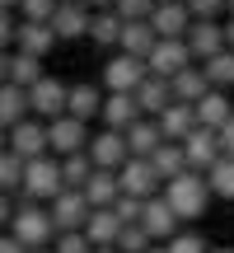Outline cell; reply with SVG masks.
I'll return each instance as SVG.
<instances>
[{"label": "cell", "mask_w": 234, "mask_h": 253, "mask_svg": "<svg viewBox=\"0 0 234 253\" xmlns=\"http://www.w3.org/2000/svg\"><path fill=\"white\" fill-rule=\"evenodd\" d=\"M201 75H206L211 89L230 94V89H234V52H216L211 61H201Z\"/></svg>", "instance_id": "f546056e"}, {"label": "cell", "mask_w": 234, "mask_h": 253, "mask_svg": "<svg viewBox=\"0 0 234 253\" xmlns=\"http://www.w3.org/2000/svg\"><path fill=\"white\" fill-rule=\"evenodd\" d=\"M206 94H211V84H206V75H201V66H188V71H178L169 80V99L173 103H188L192 108V103H201Z\"/></svg>", "instance_id": "44dd1931"}, {"label": "cell", "mask_w": 234, "mask_h": 253, "mask_svg": "<svg viewBox=\"0 0 234 253\" xmlns=\"http://www.w3.org/2000/svg\"><path fill=\"white\" fill-rule=\"evenodd\" d=\"M0 253H28V249H19V239H9V235H0Z\"/></svg>", "instance_id": "c3c4849f"}, {"label": "cell", "mask_w": 234, "mask_h": 253, "mask_svg": "<svg viewBox=\"0 0 234 253\" xmlns=\"http://www.w3.org/2000/svg\"><path fill=\"white\" fill-rule=\"evenodd\" d=\"M145 253H169V249H164V244H150V249H145Z\"/></svg>", "instance_id": "816d5d0a"}, {"label": "cell", "mask_w": 234, "mask_h": 253, "mask_svg": "<svg viewBox=\"0 0 234 253\" xmlns=\"http://www.w3.org/2000/svg\"><path fill=\"white\" fill-rule=\"evenodd\" d=\"M14 47H19L24 56H33V61H42V56L56 47V33H52L47 24H24V19H19V28H14Z\"/></svg>", "instance_id": "ffe728a7"}, {"label": "cell", "mask_w": 234, "mask_h": 253, "mask_svg": "<svg viewBox=\"0 0 234 253\" xmlns=\"http://www.w3.org/2000/svg\"><path fill=\"white\" fill-rule=\"evenodd\" d=\"M42 61H33V56H24V52H9V61H5V84H14V89H33L38 80H42Z\"/></svg>", "instance_id": "d4e9b609"}, {"label": "cell", "mask_w": 234, "mask_h": 253, "mask_svg": "<svg viewBox=\"0 0 234 253\" xmlns=\"http://www.w3.org/2000/svg\"><path fill=\"white\" fill-rule=\"evenodd\" d=\"M5 61H9V52H0V84H5Z\"/></svg>", "instance_id": "681fc988"}, {"label": "cell", "mask_w": 234, "mask_h": 253, "mask_svg": "<svg viewBox=\"0 0 234 253\" xmlns=\"http://www.w3.org/2000/svg\"><path fill=\"white\" fill-rule=\"evenodd\" d=\"M89 38H94L99 47H117V38H122V19H117L113 9L94 14V19H89Z\"/></svg>", "instance_id": "1f68e13d"}, {"label": "cell", "mask_w": 234, "mask_h": 253, "mask_svg": "<svg viewBox=\"0 0 234 253\" xmlns=\"http://www.w3.org/2000/svg\"><path fill=\"white\" fill-rule=\"evenodd\" d=\"M103 108V94L94 89V84H66V118L84 122L89 126V118Z\"/></svg>", "instance_id": "603a6c76"}, {"label": "cell", "mask_w": 234, "mask_h": 253, "mask_svg": "<svg viewBox=\"0 0 234 253\" xmlns=\"http://www.w3.org/2000/svg\"><path fill=\"white\" fill-rule=\"evenodd\" d=\"M117 216L113 211H89V220H84V230L80 235L89 239V249H113V239H117Z\"/></svg>", "instance_id": "83f0119b"}, {"label": "cell", "mask_w": 234, "mask_h": 253, "mask_svg": "<svg viewBox=\"0 0 234 253\" xmlns=\"http://www.w3.org/2000/svg\"><path fill=\"white\" fill-rule=\"evenodd\" d=\"M89 19L94 14L84 5H56V14H52V24H47V28H52L61 42H75V38H89Z\"/></svg>", "instance_id": "e0dca14e"}, {"label": "cell", "mask_w": 234, "mask_h": 253, "mask_svg": "<svg viewBox=\"0 0 234 253\" xmlns=\"http://www.w3.org/2000/svg\"><path fill=\"white\" fill-rule=\"evenodd\" d=\"M19 188H24V160H14V155H0V192H5V197H9V192H19Z\"/></svg>", "instance_id": "e575fe53"}, {"label": "cell", "mask_w": 234, "mask_h": 253, "mask_svg": "<svg viewBox=\"0 0 234 253\" xmlns=\"http://www.w3.org/2000/svg\"><path fill=\"white\" fill-rule=\"evenodd\" d=\"M155 5H159V0H155Z\"/></svg>", "instance_id": "91938a15"}, {"label": "cell", "mask_w": 234, "mask_h": 253, "mask_svg": "<svg viewBox=\"0 0 234 253\" xmlns=\"http://www.w3.org/2000/svg\"><path fill=\"white\" fill-rule=\"evenodd\" d=\"M183 5H188L192 19H206V24H216V19L225 14V0H183Z\"/></svg>", "instance_id": "ab89813d"}, {"label": "cell", "mask_w": 234, "mask_h": 253, "mask_svg": "<svg viewBox=\"0 0 234 253\" xmlns=\"http://www.w3.org/2000/svg\"><path fill=\"white\" fill-rule=\"evenodd\" d=\"M225 14H230V19H234V0H225Z\"/></svg>", "instance_id": "f5cc1de1"}, {"label": "cell", "mask_w": 234, "mask_h": 253, "mask_svg": "<svg viewBox=\"0 0 234 253\" xmlns=\"http://www.w3.org/2000/svg\"><path fill=\"white\" fill-rule=\"evenodd\" d=\"M117 192H122V197H136V202L159 197V178H155L150 160H131V155H126V164L117 169Z\"/></svg>", "instance_id": "ba28073f"}, {"label": "cell", "mask_w": 234, "mask_h": 253, "mask_svg": "<svg viewBox=\"0 0 234 253\" xmlns=\"http://www.w3.org/2000/svg\"><path fill=\"white\" fill-rule=\"evenodd\" d=\"M131 99H136V108H141V118H159V113L173 103V99H169V84H164V80H155V75H145V80L136 84V89H131Z\"/></svg>", "instance_id": "cb8c5ba5"}, {"label": "cell", "mask_w": 234, "mask_h": 253, "mask_svg": "<svg viewBox=\"0 0 234 253\" xmlns=\"http://www.w3.org/2000/svg\"><path fill=\"white\" fill-rule=\"evenodd\" d=\"M47 216H52L56 235H71V230H84V220H89V202H84V192L61 188L52 202H47Z\"/></svg>", "instance_id": "8992f818"}, {"label": "cell", "mask_w": 234, "mask_h": 253, "mask_svg": "<svg viewBox=\"0 0 234 253\" xmlns=\"http://www.w3.org/2000/svg\"><path fill=\"white\" fill-rule=\"evenodd\" d=\"M164 249H169V253H206V239L192 235V230H178V235H173Z\"/></svg>", "instance_id": "f35d334b"}, {"label": "cell", "mask_w": 234, "mask_h": 253, "mask_svg": "<svg viewBox=\"0 0 234 253\" xmlns=\"http://www.w3.org/2000/svg\"><path fill=\"white\" fill-rule=\"evenodd\" d=\"M84 202H89V211H108L122 192H117V173H103V169H94L89 173V183H84Z\"/></svg>", "instance_id": "484cf974"}, {"label": "cell", "mask_w": 234, "mask_h": 253, "mask_svg": "<svg viewBox=\"0 0 234 253\" xmlns=\"http://www.w3.org/2000/svg\"><path fill=\"white\" fill-rule=\"evenodd\" d=\"M155 9V0H113V14L122 19V24H145Z\"/></svg>", "instance_id": "8d00e7d4"}, {"label": "cell", "mask_w": 234, "mask_h": 253, "mask_svg": "<svg viewBox=\"0 0 234 253\" xmlns=\"http://www.w3.org/2000/svg\"><path fill=\"white\" fill-rule=\"evenodd\" d=\"M188 66H192V56H188V47H183V38L155 42L150 56H145V75H155V80H164V84H169L178 71H188Z\"/></svg>", "instance_id": "52a82bcc"}, {"label": "cell", "mask_w": 234, "mask_h": 253, "mask_svg": "<svg viewBox=\"0 0 234 253\" xmlns=\"http://www.w3.org/2000/svg\"><path fill=\"white\" fill-rule=\"evenodd\" d=\"M99 118H103V131H126L131 122H141V108H136L131 94H108L103 108H99Z\"/></svg>", "instance_id": "7402d4cb"}, {"label": "cell", "mask_w": 234, "mask_h": 253, "mask_svg": "<svg viewBox=\"0 0 234 253\" xmlns=\"http://www.w3.org/2000/svg\"><path fill=\"white\" fill-rule=\"evenodd\" d=\"M155 126H159V136H164V141L183 145L192 131H197V118H192V108H188V103H169V108L155 118Z\"/></svg>", "instance_id": "ac0fdd59"}, {"label": "cell", "mask_w": 234, "mask_h": 253, "mask_svg": "<svg viewBox=\"0 0 234 253\" xmlns=\"http://www.w3.org/2000/svg\"><path fill=\"white\" fill-rule=\"evenodd\" d=\"M216 141H220V160H234V118L216 131Z\"/></svg>", "instance_id": "ee69618b"}, {"label": "cell", "mask_w": 234, "mask_h": 253, "mask_svg": "<svg viewBox=\"0 0 234 253\" xmlns=\"http://www.w3.org/2000/svg\"><path fill=\"white\" fill-rule=\"evenodd\" d=\"M192 118H197V126H206V131H220L230 118H234V99L220 89H211L201 103H192Z\"/></svg>", "instance_id": "d6986e66"}, {"label": "cell", "mask_w": 234, "mask_h": 253, "mask_svg": "<svg viewBox=\"0 0 234 253\" xmlns=\"http://www.w3.org/2000/svg\"><path fill=\"white\" fill-rule=\"evenodd\" d=\"M56 5H80V0H56Z\"/></svg>", "instance_id": "11a10c76"}, {"label": "cell", "mask_w": 234, "mask_h": 253, "mask_svg": "<svg viewBox=\"0 0 234 253\" xmlns=\"http://www.w3.org/2000/svg\"><path fill=\"white\" fill-rule=\"evenodd\" d=\"M14 28H19V14L0 9V52H9V42H14Z\"/></svg>", "instance_id": "7bdbcfd3"}, {"label": "cell", "mask_w": 234, "mask_h": 253, "mask_svg": "<svg viewBox=\"0 0 234 253\" xmlns=\"http://www.w3.org/2000/svg\"><path fill=\"white\" fill-rule=\"evenodd\" d=\"M141 80H145V61H131V56H122V52L103 66V84H108V94H131Z\"/></svg>", "instance_id": "9a60e30c"}, {"label": "cell", "mask_w": 234, "mask_h": 253, "mask_svg": "<svg viewBox=\"0 0 234 253\" xmlns=\"http://www.w3.org/2000/svg\"><path fill=\"white\" fill-rule=\"evenodd\" d=\"M61 113H66V84L52 80V75H42V80L28 89V118H47V122H56Z\"/></svg>", "instance_id": "8fae6325"}, {"label": "cell", "mask_w": 234, "mask_h": 253, "mask_svg": "<svg viewBox=\"0 0 234 253\" xmlns=\"http://www.w3.org/2000/svg\"><path fill=\"white\" fill-rule=\"evenodd\" d=\"M150 169H155V178H159V183H169V178H178V173H188V160H183V145L164 141L159 150L150 155Z\"/></svg>", "instance_id": "f1b7e54d"}, {"label": "cell", "mask_w": 234, "mask_h": 253, "mask_svg": "<svg viewBox=\"0 0 234 253\" xmlns=\"http://www.w3.org/2000/svg\"><path fill=\"white\" fill-rule=\"evenodd\" d=\"M211 253H234V249H211Z\"/></svg>", "instance_id": "6f0895ef"}, {"label": "cell", "mask_w": 234, "mask_h": 253, "mask_svg": "<svg viewBox=\"0 0 234 253\" xmlns=\"http://www.w3.org/2000/svg\"><path fill=\"white\" fill-rule=\"evenodd\" d=\"M38 253H52V249H38Z\"/></svg>", "instance_id": "680465c9"}, {"label": "cell", "mask_w": 234, "mask_h": 253, "mask_svg": "<svg viewBox=\"0 0 234 253\" xmlns=\"http://www.w3.org/2000/svg\"><path fill=\"white\" fill-rule=\"evenodd\" d=\"M183 47H188L192 66L211 61L216 52H225V38H220V24H206V19H192L188 33H183Z\"/></svg>", "instance_id": "7c38bea8"}, {"label": "cell", "mask_w": 234, "mask_h": 253, "mask_svg": "<svg viewBox=\"0 0 234 253\" xmlns=\"http://www.w3.org/2000/svg\"><path fill=\"white\" fill-rule=\"evenodd\" d=\"M47 126V155L52 160H66V155H84V145H89V126L75 122V118H56V122H42Z\"/></svg>", "instance_id": "277c9868"}, {"label": "cell", "mask_w": 234, "mask_h": 253, "mask_svg": "<svg viewBox=\"0 0 234 253\" xmlns=\"http://www.w3.org/2000/svg\"><path fill=\"white\" fill-rule=\"evenodd\" d=\"M155 42H159V38L150 33V24H122V38H117L122 56H131V61H145Z\"/></svg>", "instance_id": "4316f807"}, {"label": "cell", "mask_w": 234, "mask_h": 253, "mask_svg": "<svg viewBox=\"0 0 234 253\" xmlns=\"http://www.w3.org/2000/svg\"><path fill=\"white\" fill-rule=\"evenodd\" d=\"M220 38H225V52H234V19H225V24H220Z\"/></svg>", "instance_id": "bcb514c9"}, {"label": "cell", "mask_w": 234, "mask_h": 253, "mask_svg": "<svg viewBox=\"0 0 234 253\" xmlns=\"http://www.w3.org/2000/svg\"><path fill=\"white\" fill-rule=\"evenodd\" d=\"M24 24H52V14H56V0H19V9H14Z\"/></svg>", "instance_id": "d590c367"}, {"label": "cell", "mask_w": 234, "mask_h": 253, "mask_svg": "<svg viewBox=\"0 0 234 253\" xmlns=\"http://www.w3.org/2000/svg\"><path fill=\"white\" fill-rule=\"evenodd\" d=\"M113 249L117 253H145V249H150V239H145L141 225H122V230H117V239H113Z\"/></svg>", "instance_id": "74e56055"}, {"label": "cell", "mask_w": 234, "mask_h": 253, "mask_svg": "<svg viewBox=\"0 0 234 253\" xmlns=\"http://www.w3.org/2000/svg\"><path fill=\"white\" fill-rule=\"evenodd\" d=\"M9 216H14V202H9L5 192H0V235L9 230Z\"/></svg>", "instance_id": "f6af8a7d"}, {"label": "cell", "mask_w": 234, "mask_h": 253, "mask_svg": "<svg viewBox=\"0 0 234 253\" xmlns=\"http://www.w3.org/2000/svg\"><path fill=\"white\" fill-rule=\"evenodd\" d=\"M89 173H94V164L84 160V155H66V160H61V188L80 192L84 183H89Z\"/></svg>", "instance_id": "836d02e7"}, {"label": "cell", "mask_w": 234, "mask_h": 253, "mask_svg": "<svg viewBox=\"0 0 234 253\" xmlns=\"http://www.w3.org/2000/svg\"><path fill=\"white\" fill-rule=\"evenodd\" d=\"M122 141H126V155H131V160H150L164 145V136H159V126H155V118H141V122H131L122 131Z\"/></svg>", "instance_id": "2e32d148"}, {"label": "cell", "mask_w": 234, "mask_h": 253, "mask_svg": "<svg viewBox=\"0 0 234 253\" xmlns=\"http://www.w3.org/2000/svg\"><path fill=\"white\" fill-rule=\"evenodd\" d=\"M28 118V94L24 89H14V84H0V126H14V122H24Z\"/></svg>", "instance_id": "4dcf8cb0"}, {"label": "cell", "mask_w": 234, "mask_h": 253, "mask_svg": "<svg viewBox=\"0 0 234 253\" xmlns=\"http://www.w3.org/2000/svg\"><path fill=\"white\" fill-rule=\"evenodd\" d=\"M183 160H188V173H201V178H206V173H211V164L220 160V141H216V131L197 126V131L183 141Z\"/></svg>", "instance_id": "5bb4252c"}, {"label": "cell", "mask_w": 234, "mask_h": 253, "mask_svg": "<svg viewBox=\"0 0 234 253\" xmlns=\"http://www.w3.org/2000/svg\"><path fill=\"white\" fill-rule=\"evenodd\" d=\"M84 160H89L94 169H103V173H117V169L126 164V141H122V131H99V136H89Z\"/></svg>", "instance_id": "9c48e42d"}, {"label": "cell", "mask_w": 234, "mask_h": 253, "mask_svg": "<svg viewBox=\"0 0 234 253\" xmlns=\"http://www.w3.org/2000/svg\"><path fill=\"white\" fill-rule=\"evenodd\" d=\"M141 207H145V202H136V197H117L108 211L117 216V225H136V220H141Z\"/></svg>", "instance_id": "60d3db41"}, {"label": "cell", "mask_w": 234, "mask_h": 253, "mask_svg": "<svg viewBox=\"0 0 234 253\" xmlns=\"http://www.w3.org/2000/svg\"><path fill=\"white\" fill-rule=\"evenodd\" d=\"M136 225L145 230V239H150V244H169V239L178 235V216L164 207V197H150V202H145Z\"/></svg>", "instance_id": "4fadbf2b"}, {"label": "cell", "mask_w": 234, "mask_h": 253, "mask_svg": "<svg viewBox=\"0 0 234 253\" xmlns=\"http://www.w3.org/2000/svg\"><path fill=\"white\" fill-rule=\"evenodd\" d=\"M0 9H9V14H14V9H19V0H0Z\"/></svg>", "instance_id": "f907efd6"}, {"label": "cell", "mask_w": 234, "mask_h": 253, "mask_svg": "<svg viewBox=\"0 0 234 253\" xmlns=\"http://www.w3.org/2000/svg\"><path fill=\"white\" fill-rule=\"evenodd\" d=\"M94 253H117V249H94Z\"/></svg>", "instance_id": "9f6ffc18"}, {"label": "cell", "mask_w": 234, "mask_h": 253, "mask_svg": "<svg viewBox=\"0 0 234 253\" xmlns=\"http://www.w3.org/2000/svg\"><path fill=\"white\" fill-rule=\"evenodd\" d=\"M52 253H94V249H89V239H84L80 230H71V235H56L52 239Z\"/></svg>", "instance_id": "b9f144b4"}, {"label": "cell", "mask_w": 234, "mask_h": 253, "mask_svg": "<svg viewBox=\"0 0 234 253\" xmlns=\"http://www.w3.org/2000/svg\"><path fill=\"white\" fill-rule=\"evenodd\" d=\"M159 197H164V207H169L178 220H197V216H206L211 188H206V178H201V173H178V178L164 183Z\"/></svg>", "instance_id": "7a4b0ae2"}, {"label": "cell", "mask_w": 234, "mask_h": 253, "mask_svg": "<svg viewBox=\"0 0 234 253\" xmlns=\"http://www.w3.org/2000/svg\"><path fill=\"white\" fill-rule=\"evenodd\" d=\"M206 188H211V197H225V202H234V160H216V164H211Z\"/></svg>", "instance_id": "d6a6232c"}, {"label": "cell", "mask_w": 234, "mask_h": 253, "mask_svg": "<svg viewBox=\"0 0 234 253\" xmlns=\"http://www.w3.org/2000/svg\"><path fill=\"white\" fill-rule=\"evenodd\" d=\"M9 239H19V249L38 253V249H52L56 230H52V216H47V207H38V202H19L14 216H9Z\"/></svg>", "instance_id": "6da1fadb"}, {"label": "cell", "mask_w": 234, "mask_h": 253, "mask_svg": "<svg viewBox=\"0 0 234 253\" xmlns=\"http://www.w3.org/2000/svg\"><path fill=\"white\" fill-rule=\"evenodd\" d=\"M5 150L14 155V160H42L47 155V126L38 122V118H24V122H14L5 131Z\"/></svg>", "instance_id": "5b68a950"}, {"label": "cell", "mask_w": 234, "mask_h": 253, "mask_svg": "<svg viewBox=\"0 0 234 253\" xmlns=\"http://www.w3.org/2000/svg\"><path fill=\"white\" fill-rule=\"evenodd\" d=\"M150 33L159 38V42H169V38H183L188 33V24H192V14H188V5L183 0H159V5L150 9Z\"/></svg>", "instance_id": "30bf717a"}, {"label": "cell", "mask_w": 234, "mask_h": 253, "mask_svg": "<svg viewBox=\"0 0 234 253\" xmlns=\"http://www.w3.org/2000/svg\"><path fill=\"white\" fill-rule=\"evenodd\" d=\"M24 202H38V207H47V202L61 192V160H52V155H42V160H28L24 164Z\"/></svg>", "instance_id": "3957f363"}, {"label": "cell", "mask_w": 234, "mask_h": 253, "mask_svg": "<svg viewBox=\"0 0 234 253\" xmlns=\"http://www.w3.org/2000/svg\"><path fill=\"white\" fill-rule=\"evenodd\" d=\"M84 9H89V14H103V9H113V0H80Z\"/></svg>", "instance_id": "7dc6e473"}, {"label": "cell", "mask_w": 234, "mask_h": 253, "mask_svg": "<svg viewBox=\"0 0 234 253\" xmlns=\"http://www.w3.org/2000/svg\"><path fill=\"white\" fill-rule=\"evenodd\" d=\"M0 155H5V126H0Z\"/></svg>", "instance_id": "db71d44e"}]
</instances>
